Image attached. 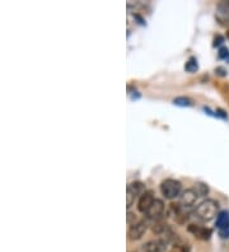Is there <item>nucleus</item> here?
I'll list each match as a JSON object with an SVG mask.
<instances>
[{
	"label": "nucleus",
	"mask_w": 229,
	"mask_h": 252,
	"mask_svg": "<svg viewBox=\"0 0 229 252\" xmlns=\"http://www.w3.org/2000/svg\"><path fill=\"white\" fill-rule=\"evenodd\" d=\"M195 214L202 221L213 220L219 215V203L213 199H206L198 205Z\"/></svg>",
	"instance_id": "1"
},
{
	"label": "nucleus",
	"mask_w": 229,
	"mask_h": 252,
	"mask_svg": "<svg viewBox=\"0 0 229 252\" xmlns=\"http://www.w3.org/2000/svg\"><path fill=\"white\" fill-rule=\"evenodd\" d=\"M161 192L167 200H173V199L181 196L182 184L173 178H167L161 184Z\"/></svg>",
	"instance_id": "2"
},
{
	"label": "nucleus",
	"mask_w": 229,
	"mask_h": 252,
	"mask_svg": "<svg viewBox=\"0 0 229 252\" xmlns=\"http://www.w3.org/2000/svg\"><path fill=\"white\" fill-rule=\"evenodd\" d=\"M145 185L140 181H134L131 184L127 185L126 188V208L130 209L134 205V203L139 200L141 195L145 192Z\"/></svg>",
	"instance_id": "3"
},
{
	"label": "nucleus",
	"mask_w": 229,
	"mask_h": 252,
	"mask_svg": "<svg viewBox=\"0 0 229 252\" xmlns=\"http://www.w3.org/2000/svg\"><path fill=\"white\" fill-rule=\"evenodd\" d=\"M148 219H139L135 224L129 227L127 231V237L130 241H139L143 238V236L145 235V232L148 231Z\"/></svg>",
	"instance_id": "4"
},
{
	"label": "nucleus",
	"mask_w": 229,
	"mask_h": 252,
	"mask_svg": "<svg viewBox=\"0 0 229 252\" xmlns=\"http://www.w3.org/2000/svg\"><path fill=\"white\" fill-rule=\"evenodd\" d=\"M164 213V203L161 199H155L153 203V205L151 206V209L147 211V217L148 220H154L158 221L162 219V215Z\"/></svg>",
	"instance_id": "5"
},
{
	"label": "nucleus",
	"mask_w": 229,
	"mask_h": 252,
	"mask_svg": "<svg viewBox=\"0 0 229 252\" xmlns=\"http://www.w3.org/2000/svg\"><path fill=\"white\" fill-rule=\"evenodd\" d=\"M154 200H155V196H154L153 190H147L141 195L139 200H137V210L143 213V214H147V211L151 209V206L153 205Z\"/></svg>",
	"instance_id": "6"
},
{
	"label": "nucleus",
	"mask_w": 229,
	"mask_h": 252,
	"mask_svg": "<svg viewBox=\"0 0 229 252\" xmlns=\"http://www.w3.org/2000/svg\"><path fill=\"white\" fill-rule=\"evenodd\" d=\"M198 198V194L196 192L195 189H187L186 191H183L180 196V205H181L183 209H188L194 206Z\"/></svg>",
	"instance_id": "7"
},
{
	"label": "nucleus",
	"mask_w": 229,
	"mask_h": 252,
	"mask_svg": "<svg viewBox=\"0 0 229 252\" xmlns=\"http://www.w3.org/2000/svg\"><path fill=\"white\" fill-rule=\"evenodd\" d=\"M187 231L191 233L195 238L201 239V241H208L210 239L213 235V231L210 228H206V227H202V225H196V224H190L187 227Z\"/></svg>",
	"instance_id": "8"
},
{
	"label": "nucleus",
	"mask_w": 229,
	"mask_h": 252,
	"mask_svg": "<svg viewBox=\"0 0 229 252\" xmlns=\"http://www.w3.org/2000/svg\"><path fill=\"white\" fill-rule=\"evenodd\" d=\"M215 17L222 26L229 27V0L228 1H220L216 5Z\"/></svg>",
	"instance_id": "9"
},
{
	"label": "nucleus",
	"mask_w": 229,
	"mask_h": 252,
	"mask_svg": "<svg viewBox=\"0 0 229 252\" xmlns=\"http://www.w3.org/2000/svg\"><path fill=\"white\" fill-rule=\"evenodd\" d=\"M167 246L168 242L164 238L151 239L145 245H143V252H164Z\"/></svg>",
	"instance_id": "10"
},
{
	"label": "nucleus",
	"mask_w": 229,
	"mask_h": 252,
	"mask_svg": "<svg viewBox=\"0 0 229 252\" xmlns=\"http://www.w3.org/2000/svg\"><path fill=\"white\" fill-rule=\"evenodd\" d=\"M216 227L219 228V232L222 235L223 238H228L229 237V213L227 211H222L219 213L216 217Z\"/></svg>",
	"instance_id": "11"
},
{
	"label": "nucleus",
	"mask_w": 229,
	"mask_h": 252,
	"mask_svg": "<svg viewBox=\"0 0 229 252\" xmlns=\"http://www.w3.org/2000/svg\"><path fill=\"white\" fill-rule=\"evenodd\" d=\"M173 103L176 106H180V107H191L194 105L192 99H190L188 97H177V98L173 99Z\"/></svg>",
	"instance_id": "12"
},
{
	"label": "nucleus",
	"mask_w": 229,
	"mask_h": 252,
	"mask_svg": "<svg viewBox=\"0 0 229 252\" xmlns=\"http://www.w3.org/2000/svg\"><path fill=\"white\" fill-rule=\"evenodd\" d=\"M198 60H196V58H190V60H188L187 63H186L185 65V70L188 73H195L198 72Z\"/></svg>",
	"instance_id": "13"
},
{
	"label": "nucleus",
	"mask_w": 229,
	"mask_h": 252,
	"mask_svg": "<svg viewBox=\"0 0 229 252\" xmlns=\"http://www.w3.org/2000/svg\"><path fill=\"white\" fill-rule=\"evenodd\" d=\"M168 252H191V247L186 243H175Z\"/></svg>",
	"instance_id": "14"
},
{
	"label": "nucleus",
	"mask_w": 229,
	"mask_h": 252,
	"mask_svg": "<svg viewBox=\"0 0 229 252\" xmlns=\"http://www.w3.org/2000/svg\"><path fill=\"white\" fill-rule=\"evenodd\" d=\"M196 192L198 194V196H205L206 194L209 192V188L206 186L205 184H201V182H198V184H196Z\"/></svg>",
	"instance_id": "15"
},
{
	"label": "nucleus",
	"mask_w": 229,
	"mask_h": 252,
	"mask_svg": "<svg viewBox=\"0 0 229 252\" xmlns=\"http://www.w3.org/2000/svg\"><path fill=\"white\" fill-rule=\"evenodd\" d=\"M218 58L222 60H227L229 62V50L227 47H220L218 52Z\"/></svg>",
	"instance_id": "16"
},
{
	"label": "nucleus",
	"mask_w": 229,
	"mask_h": 252,
	"mask_svg": "<svg viewBox=\"0 0 229 252\" xmlns=\"http://www.w3.org/2000/svg\"><path fill=\"white\" fill-rule=\"evenodd\" d=\"M137 220H139V219L137 218V215L134 214V213H131V211H129V213H127V224H129V227H130V225H133V224H135Z\"/></svg>",
	"instance_id": "17"
},
{
	"label": "nucleus",
	"mask_w": 229,
	"mask_h": 252,
	"mask_svg": "<svg viewBox=\"0 0 229 252\" xmlns=\"http://www.w3.org/2000/svg\"><path fill=\"white\" fill-rule=\"evenodd\" d=\"M223 42H224V37L223 36H220V34H218L215 38H214V46H220V45H223Z\"/></svg>",
	"instance_id": "18"
},
{
	"label": "nucleus",
	"mask_w": 229,
	"mask_h": 252,
	"mask_svg": "<svg viewBox=\"0 0 229 252\" xmlns=\"http://www.w3.org/2000/svg\"><path fill=\"white\" fill-rule=\"evenodd\" d=\"M215 73L218 75H220V77H226V75H227V72H226V69H224V68H216Z\"/></svg>",
	"instance_id": "19"
},
{
	"label": "nucleus",
	"mask_w": 229,
	"mask_h": 252,
	"mask_svg": "<svg viewBox=\"0 0 229 252\" xmlns=\"http://www.w3.org/2000/svg\"><path fill=\"white\" fill-rule=\"evenodd\" d=\"M216 112H219V113H216V115H219V116H222L223 119H227V115H226V112H224V111H223V110H216Z\"/></svg>",
	"instance_id": "20"
},
{
	"label": "nucleus",
	"mask_w": 229,
	"mask_h": 252,
	"mask_svg": "<svg viewBox=\"0 0 229 252\" xmlns=\"http://www.w3.org/2000/svg\"><path fill=\"white\" fill-rule=\"evenodd\" d=\"M227 36H228V38H229V32H228V34H227Z\"/></svg>",
	"instance_id": "21"
},
{
	"label": "nucleus",
	"mask_w": 229,
	"mask_h": 252,
	"mask_svg": "<svg viewBox=\"0 0 229 252\" xmlns=\"http://www.w3.org/2000/svg\"><path fill=\"white\" fill-rule=\"evenodd\" d=\"M131 252H137V251H131Z\"/></svg>",
	"instance_id": "22"
}]
</instances>
